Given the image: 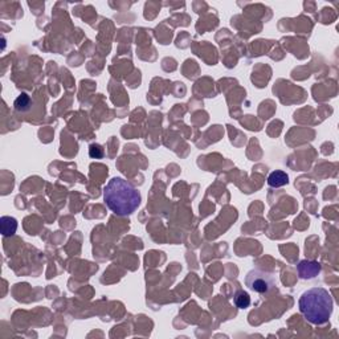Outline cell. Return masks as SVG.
Listing matches in <instances>:
<instances>
[{
  "instance_id": "cell-4",
  "label": "cell",
  "mask_w": 339,
  "mask_h": 339,
  "mask_svg": "<svg viewBox=\"0 0 339 339\" xmlns=\"http://www.w3.org/2000/svg\"><path fill=\"white\" fill-rule=\"evenodd\" d=\"M321 264L317 261H309V260H302L297 265V272H298L299 278L302 280H312L321 273Z\"/></svg>"
},
{
  "instance_id": "cell-7",
  "label": "cell",
  "mask_w": 339,
  "mask_h": 339,
  "mask_svg": "<svg viewBox=\"0 0 339 339\" xmlns=\"http://www.w3.org/2000/svg\"><path fill=\"white\" fill-rule=\"evenodd\" d=\"M32 105V99L29 98V96L25 93H22L18 98L15 99L14 106L18 112H27L29 110V107Z\"/></svg>"
},
{
  "instance_id": "cell-3",
  "label": "cell",
  "mask_w": 339,
  "mask_h": 339,
  "mask_svg": "<svg viewBox=\"0 0 339 339\" xmlns=\"http://www.w3.org/2000/svg\"><path fill=\"white\" fill-rule=\"evenodd\" d=\"M245 285L248 289L259 293V294H268L274 288H276V277L272 273L260 270V269H253L250 270L245 277Z\"/></svg>"
},
{
  "instance_id": "cell-8",
  "label": "cell",
  "mask_w": 339,
  "mask_h": 339,
  "mask_svg": "<svg viewBox=\"0 0 339 339\" xmlns=\"http://www.w3.org/2000/svg\"><path fill=\"white\" fill-rule=\"evenodd\" d=\"M233 302H235V305H236L239 309H246L249 308L250 297L246 291L240 290V291H237L236 294H235V297H233Z\"/></svg>"
},
{
  "instance_id": "cell-9",
  "label": "cell",
  "mask_w": 339,
  "mask_h": 339,
  "mask_svg": "<svg viewBox=\"0 0 339 339\" xmlns=\"http://www.w3.org/2000/svg\"><path fill=\"white\" fill-rule=\"evenodd\" d=\"M103 148L102 146H99L97 143H93L89 146V155L90 158H94V159H101L103 158Z\"/></svg>"
},
{
  "instance_id": "cell-2",
  "label": "cell",
  "mask_w": 339,
  "mask_h": 339,
  "mask_svg": "<svg viewBox=\"0 0 339 339\" xmlns=\"http://www.w3.org/2000/svg\"><path fill=\"white\" fill-rule=\"evenodd\" d=\"M299 312L313 325L327 323L333 314L334 302L330 293L323 288H313L299 297Z\"/></svg>"
},
{
  "instance_id": "cell-6",
  "label": "cell",
  "mask_w": 339,
  "mask_h": 339,
  "mask_svg": "<svg viewBox=\"0 0 339 339\" xmlns=\"http://www.w3.org/2000/svg\"><path fill=\"white\" fill-rule=\"evenodd\" d=\"M0 229L4 236H12L18 229V221L15 218H11V216H3L0 219Z\"/></svg>"
},
{
  "instance_id": "cell-5",
  "label": "cell",
  "mask_w": 339,
  "mask_h": 339,
  "mask_svg": "<svg viewBox=\"0 0 339 339\" xmlns=\"http://www.w3.org/2000/svg\"><path fill=\"white\" fill-rule=\"evenodd\" d=\"M288 183H289V176H288L286 172L281 171V170H276V171H273L272 174L269 175L268 184L270 187L280 188L286 186Z\"/></svg>"
},
{
  "instance_id": "cell-1",
  "label": "cell",
  "mask_w": 339,
  "mask_h": 339,
  "mask_svg": "<svg viewBox=\"0 0 339 339\" xmlns=\"http://www.w3.org/2000/svg\"><path fill=\"white\" fill-rule=\"evenodd\" d=\"M141 199L134 186L122 178H113L103 188V200L109 210L120 216L133 214L141 204Z\"/></svg>"
}]
</instances>
